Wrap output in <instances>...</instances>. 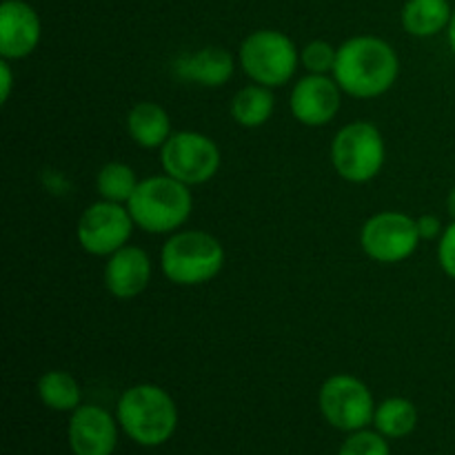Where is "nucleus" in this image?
<instances>
[{
    "label": "nucleus",
    "mask_w": 455,
    "mask_h": 455,
    "mask_svg": "<svg viewBox=\"0 0 455 455\" xmlns=\"http://www.w3.org/2000/svg\"><path fill=\"white\" fill-rule=\"evenodd\" d=\"M400 60L394 47L376 36H355L338 47L333 80L354 98H376L398 78Z\"/></svg>",
    "instance_id": "nucleus-1"
},
{
    "label": "nucleus",
    "mask_w": 455,
    "mask_h": 455,
    "mask_svg": "<svg viewBox=\"0 0 455 455\" xmlns=\"http://www.w3.org/2000/svg\"><path fill=\"white\" fill-rule=\"evenodd\" d=\"M116 420L136 444L160 447L176 434L178 407L160 387L136 385L120 395Z\"/></svg>",
    "instance_id": "nucleus-2"
},
{
    "label": "nucleus",
    "mask_w": 455,
    "mask_h": 455,
    "mask_svg": "<svg viewBox=\"0 0 455 455\" xmlns=\"http://www.w3.org/2000/svg\"><path fill=\"white\" fill-rule=\"evenodd\" d=\"M194 198L185 182L172 176H154L138 182L127 209L133 222L149 234H172L191 216Z\"/></svg>",
    "instance_id": "nucleus-3"
},
{
    "label": "nucleus",
    "mask_w": 455,
    "mask_h": 455,
    "mask_svg": "<svg viewBox=\"0 0 455 455\" xmlns=\"http://www.w3.org/2000/svg\"><path fill=\"white\" fill-rule=\"evenodd\" d=\"M163 274L182 287L204 284L220 274L225 249L207 231H180L164 243L160 253Z\"/></svg>",
    "instance_id": "nucleus-4"
},
{
    "label": "nucleus",
    "mask_w": 455,
    "mask_h": 455,
    "mask_svg": "<svg viewBox=\"0 0 455 455\" xmlns=\"http://www.w3.org/2000/svg\"><path fill=\"white\" fill-rule=\"evenodd\" d=\"M300 56L289 36L275 29H258L240 44V67L244 74L265 87H280L296 74Z\"/></svg>",
    "instance_id": "nucleus-5"
},
{
    "label": "nucleus",
    "mask_w": 455,
    "mask_h": 455,
    "mask_svg": "<svg viewBox=\"0 0 455 455\" xmlns=\"http://www.w3.org/2000/svg\"><path fill=\"white\" fill-rule=\"evenodd\" d=\"M331 163L345 180L369 182L385 164V140L376 124L351 123L336 133L331 142Z\"/></svg>",
    "instance_id": "nucleus-6"
},
{
    "label": "nucleus",
    "mask_w": 455,
    "mask_h": 455,
    "mask_svg": "<svg viewBox=\"0 0 455 455\" xmlns=\"http://www.w3.org/2000/svg\"><path fill=\"white\" fill-rule=\"evenodd\" d=\"M320 413L324 420L338 431H354L367 429L373 422V395L363 380L354 376H331L323 387L318 395Z\"/></svg>",
    "instance_id": "nucleus-7"
},
{
    "label": "nucleus",
    "mask_w": 455,
    "mask_h": 455,
    "mask_svg": "<svg viewBox=\"0 0 455 455\" xmlns=\"http://www.w3.org/2000/svg\"><path fill=\"white\" fill-rule=\"evenodd\" d=\"M160 163L167 176L187 187L212 180L220 167V149L209 136L198 132H176L160 151Z\"/></svg>",
    "instance_id": "nucleus-8"
},
{
    "label": "nucleus",
    "mask_w": 455,
    "mask_h": 455,
    "mask_svg": "<svg viewBox=\"0 0 455 455\" xmlns=\"http://www.w3.org/2000/svg\"><path fill=\"white\" fill-rule=\"evenodd\" d=\"M418 220L400 212H382L369 218L360 234L364 253L376 262L407 260L420 243Z\"/></svg>",
    "instance_id": "nucleus-9"
},
{
    "label": "nucleus",
    "mask_w": 455,
    "mask_h": 455,
    "mask_svg": "<svg viewBox=\"0 0 455 455\" xmlns=\"http://www.w3.org/2000/svg\"><path fill=\"white\" fill-rule=\"evenodd\" d=\"M133 218L123 204L100 200L84 209L78 220V243L92 256H111L124 247L132 235Z\"/></svg>",
    "instance_id": "nucleus-10"
},
{
    "label": "nucleus",
    "mask_w": 455,
    "mask_h": 455,
    "mask_svg": "<svg viewBox=\"0 0 455 455\" xmlns=\"http://www.w3.org/2000/svg\"><path fill=\"white\" fill-rule=\"evenodd\" d=\"M67 438L74 455H114L118 444V425L107 409L80 404L71 411Z\"/></svg>",
    "instance_id": "nucleus-11"
},
{
    "label": "nucleus",
    "mask_w": 455,
    "mask_h": 455,
    "mask_svg": "<svg viewBox=\"0 0 455 455\" xmlns=\"http://www.w3.org/2000/svg\"><path fill=\"white\" fill-rule=\"evenodd\" d=\"M340 92L336 80L323 74H309L293 87L289 105L298 123L307 127H323L336 118L340 109Z\"/></svg>",
    "instance_id": "nucleus-12"
},
{
    "label": "nucleus",
    "mask_w": 455,
    "mask_h": 455,
    "mask_svg": "<svg viewBox=\"0 0 455 455\" xmlns=\"http://www.w3.org/2000/svg\"><path fill=\"white\" fill-rule=\"evenodd\" d=\"M40 18L25 0L0 4V53L4 60H20L34 53L40 43Z\"/></svg>",
    "instance_id": "nucleus-13"
},
{
    "label": "nucleus",
    "mask_w": 455,
    "mask_h": 455,
    "mask_svg": "<svg viewBox=\"0 0 455 455\" xmlns=\"http://www.w3.org/2000/svg\"><path fill=\"white\" fill-rule=\"evenodd\" d=\"M151 280V260L140 247H120L107 260L105 287L120 300L140 296Z\"/></svg>",
    "instance_id": "nucleus-14"
},
{
    "label": "nucleus",
    "mask_w": 455,
    "mask_h": 455,
    "mask_svg": "<svg viewBox=\"0 0 455 455\" xmlns=\"http://www.w3.org/2000/svg\"><path fill=\"white\" fill-rule=\"evenodd\" d=\"M176 76L203 87H222L234 76V58L222 47H204L176 62Z\"/></svg>",
    "instance_id": "nucleus-15"
},
{
    "label": "nucleus",
    "mask_w": 455,
    "mask_h": 455,
    "mask_svg": "<svg viewBox=\"0 0 455 455\" xmlns=\"http://www.w3.org/2000/svg\"><path fill=\"white\" fill-rule=\"evenodd\" d=\"M127 129L132 140L142 149L163 147L172 136L169 114L156 102H138L127 116Z\"/></svg>",
    "instance_id": "nucleus-16"
},
{
    "label": "nucleus",
    "mask_w": 455,
    "mask_h": 455,
    "mask_svg": "<svg viewBox=\"0 0 455 455\" xmlns=\"http://www.w3.org/2000/svg\"><path fill=\"white\" fill-rule=\"evenodd\" d=\"M451 4L449 0H407L403 7V27L407 34L418 38H431L447 29L451 22Z\"/></svg>",
    "instance_id": "nucleus-17"
},
{
    "label": "nucleus",
    "mask_w": 455,
    "mask_h": 455,
    "mask_svg": "<svg viewBox=\"0 0 455 455\" xmlns=\"http://www.w3.org/2000/svg\"><path fill=\"white\" fill-rule=\"evenodd\" d=\"M274 93L265 84H249L243 87L231 100V116L240 127H262L274 114Z\"/></svg>",
    "instance_id": "nucleus-18"
},
{
    "label": "nucleus",
    "mask_w": 455,
    "mask_h": 455,
    "mask_svg": "<svg viewBox=\"0 0 455 455\" xmlns=\"http://www.w3.org/2000/svg\"><path fill=\"white\" fill-rule=\"evenodd\" d=\"M418 425V409L407 398H387L373 413V427L385 438L398 440L411 434Z\"/></svg>",
    "instance_id": "nucleus-19"
},
{
    "label": "nucleus",
    "mask_w": 455,
    "mask_h": 455,
    "mask_svg": "<svg viewBox=\"0 0 455 455\" xmlns=\"http://www.w3.org/2000/svg\"><path fill=\"white\" fill-rule=\"evenodd\" d=\"M38 395L52 411H76L80 407V387L67 371H47L38 380Z\"/></svg>",
    "instance_id": "nucleus-20"
},
{
    "label": "nucleus",
    "mask_w": 455,
    "mask_h": 455,
    "mask_svg": "<svg viewBox=\"0 0 455 455\" xmlns=\"http://www.w3.org/2000/svg\"><path fill=\"white\" fill-rule=\"evenodd\" d=\"M98 194L102 200H109V203H129V198L136 191L138 180L136 173L129 164L124 163H107L105 167L98 173Z\"/></svg>",
    "instance_id": "nucleus-21"
},
{
    "label": "nucleus",
    "mask_w": 455,
    "mask_h": 455,
    "mask_svg": "<svg viewBox=\"0 0 455 455\" xmlns=\"http://www.w3.org/2000/svg\"><path fill=\"white\" fill-rule=\"evenodd\" d=\"M338 455H391L389 443L378 431H354L338 449Z\"/></svg>",
    "instance_id": "nucleus-22"
},
{
    "label": "nucleus",
    "mask_w": 455,
    "mask_h": 455,
    "mask_svg": "<svg viewBox=\"0 0 455 455\" xmlns=\"http://www.w3.org/2000/svg\"><path fill=\"white\" fill-rule=\"evenodd\" d=\"M338 49L333 47L327 40H314V43L307 44L302 49V65L309 74H323L327 76V71H333V65H336Z\"/></svg>",
    "instance_id": "nucleus-23"
},
{
    "label": "nucleus",
    "mask_w": 455,
    "mask_h": 455,
    "mask_svg": "<svg viewBox=\"0 0 455 455\" xmlns=\"http://www.w3.org/2000/svg\"><path fill=\"white\" fill-rule=\"evenodd\" d=\"M438 262L444 274L455 280V220L443 231L438 243Z\"/></svg>",
    "instance_id": "nucleus-24"
},
{
    "label": "nucleus",
    "mask_w": 455,
    "mask_h": 455,
    "mask_svg": "<svg viewBox=\"0 0 455 455\" xmlns=\"http://www.w3.org/2000/svg\"><path fill=\"white\" fill-rule=\"evenodd\" d=\"M418 231H420V238L422 240H434L438 235H443V222L438 220L435 216L427 213V216L418 218Z\"/></svg>",
    "instance_id": "nucleus-25"
},
{
    "label": "nucleus",
    "mask_w": 455,
    "mask_h": 455,
    "mask_svg": "<svg viewBox=\"0 0 455 455\" xmlns=\"http://www.w3.org/2000/svg\"><path fill=\"white\" fill-rule=\"evenodd\" d=\"M0 76H3V87H0V98H3V102H7L9 93H12V69H9V62L4 60L0 62Z\"/></svg>",
    "instance_id": "nucleus-26"
},
{
    "label": "nucleus",
    "mask_w": 455,
    "mask_h": 455,
    "mask_svg": "<svg viewBox=\"0 0 455 455\" xmlns=\"http://www.w3.org/2000/svg\"><path fill=\"white\" fill-rule=\"evenodd\" d=\"M447 31H449V44H451V52H453V56H455V12H453V16H451V22H449Z\"/></svg>",
    "instance_id": "nucleus-27"
},
{
    "label": "nucleus",
    "mask_w": 455,
    "mask_h": 455,
    "mask_svg": "<svg viewBox=\"0 0 455 455\" xmlns=\"http://www.w3.org/2000/svg\"><path fill=\"white\" fill-rule=\"evenodd\" d=\"M447 209H449V213H451V218L455 220V187H453L451 194H449V198H447Z\"/></svg>",
    "instance_id": "nucleus-28"
}]
</instances>
